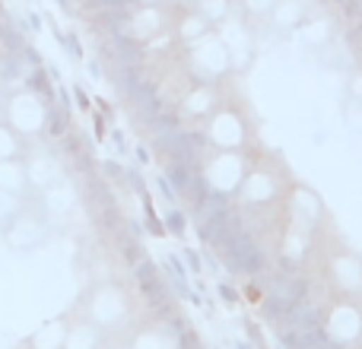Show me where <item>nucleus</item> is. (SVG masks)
Listing matches in <instances>:
<instances>
[{"instance_id": "9d476101", "label": "nucleus", "mask_w": 362, "mask_h": 349, "mask_svg": "<svg viewBox=\"0 0 362 349\" xmlns=\"http://www.w3.org/2000/svg\"><path fill=\"white\" fill-rule=\"evenodd\" d=\"M0 114H4V95H0Z\"/></svg>"}, {"instance_id": "f257e3e1", "label": "nucleus", "mask_w": 362, "mask_h": 349, "mask_svg": "<svg viewBox=\"0 0 362 349\" xmlns=\"http://www.w3.org/2000/svg\"><path fill=\"white\" fill-rule=\"evenodd\" d=\"M4 118L13 134H42L48 108H42V99L35 93H16L4 99Z\"/></svg>"}, {"instance_id": "0eeeda50", "label": "nucleus", "mask_w": 362, "mask_h": 349, "mask_svg": "<svg viewBox=\"0 0 362 349\" xmlns=\"http://www.w3.org/2000/svg\"><path fill=\"white\" fill-rule=\"evenodd\" d=\"M19 156V134H13L6 124H0V159Z\"/></svg>"}, {"instance_id": "1a4fd4ad", "label": "nucleus", "mask_w": 362, "mask_h": 349, "mask_svg": "<svg viewBox=\"0 0 362 349\" xmlns=\"http://www.w3.org/2000/svg\"><path fill=\"white\" fill-rule=\"evenodd\" d=\"M327 349H344V346H340V343H331V346H327Z\"/></svg>"}, {"instance_id": "7ed1b4c3", "label": "nucleus", "mask_w": 362, "mask_h": 349, "mask_svg": "<svg viewBox=\"0 0 362 349\" xmlns=\"http://www.w3.org/2000/svg\"><path fill=\"white\" fill-rule=\"evenodd\" d=\"M4 238H6V244L10 248H35L38 242L45 238V223H42V216H38L35 210H19L16 216L10 219V223L4 225Z\"/></svg>"}, {"instance_id": "6e6552de", "label": "nucleus", "mask_w": 362, "mask_h": 349, "mask_svg": "<svg viewBox=\"0 0 362 349\" xmlns=\"http://www.w3.org/2000/svg\"><path fill=\"white\" fill-rule=\"evenodd\" d=\"M165 223H169V229L175 232V235H181V232H185V219H181V213H175V210L165 213Z\"/></svg>"}, {"instance_id": "39448f33", "label": "nucleus", "mask_w": 362, "mask_h": 349, "mask_svg": "<svg viewBox=\"0 0 362 349\" xmlns=\"http://www.w3.org/2000/svg\"><path fill=\"white\" fill-rule=\"evenodd\" d=\"M64 337H67V333L61 331V324H51L32 340V346L35 349H64Z\"/></svg>"}, {"instance_id": "f03ea898", "label": "nucleus", "mask_w": 362, "mask_h": 349, "mask_svg": "<svg viewBox=\"0 0 362 349\" xmlns=\"http://www.w3.org/2000/svg\"><path fill=\"white\" fill-rule=\"evenodd\" d=\"M219 251H223L226 264H229L235 273L257 276V273H264V267H267V261H264L261 248L255 244V238H251L248 232H242V229L232 232V235L219 244Z\"/></svg>"}, {"instance_id": "20e7f679", "label": "nucleus", "mask_w": 362, "mask_h": 349, "mask_svg": "<svg viewBox=\"0 0 362 349\" xmlns=\"http://www.w3.org/2000/svg\"><path fill=\"white\" fill-rule=\"evenodd\" d=\"M25 187H29V169L23 159H0V191L23 197Z\"/></svg>"}, {"instance_id": "423d86ee", "label": "nucleus", "mask_w": 362, "mask_h": 349, "mask_svg": "<svg viewBox=\"0 0 362 349\" xmlns=\"http://www.w3.org/2000/svg\"><path fill=\"white\" fill-rule=\"evenodd\" d=\"M23 197H16V194H6V191H0V229H4L6 223H10L13 216H16L19 210H23Z\"/></svg>"}]
</instances>
